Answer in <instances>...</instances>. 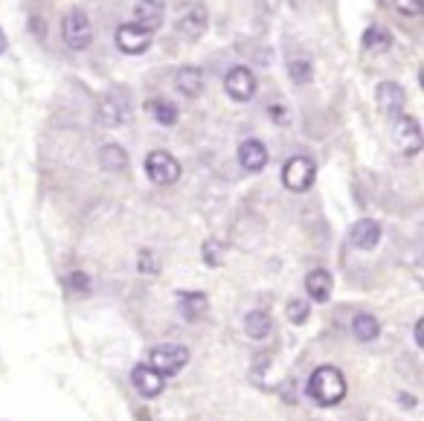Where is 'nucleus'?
<instances>
[{"label":"nucleus","instance_id":"f257e3e1","mask_svg":"<svg viewBox=\"0 0 424 421\" xmlns=\"http://www.w3.org/2000/svg\"><path fill=\"white\" fill-rule=\"evenodd\" d=\"M305 392L317 407H337L346 398V375L332 366V363H323L311 372L308 384H305Z\"/></svg>","mask_w":424,"mask_h":421},{"label":"nucleus","instance_id":"f03ea898","mask_svg":"<svg viewBox=\"0 0 424 421\" xmlns=\"http://www.w3.org/2000/svg\"><path fill=\"white\" fill-rule=\"evenodd\" d=\"M189 358L192 355H189V348H186L183 343H157V346H151L146 363L157 372V375L175 378V375H180V372L186 369Z\"/></svg>","mask_w":424,"mask_h":421},{"label":"nucleus","instance_id":"7ed1b4c3","mask_svg":"<svg viewBox=\"0 0 424 421\" xmlns=\"http://www.w3.org/2000/svg\"><path fill=\"white\" fill-rule=\"evenodd\" d=\"M314 177H317V166H314V160L305 154H294L285 166H282V186H285L288 192H297V195L308 192Z\"/></svg>","mask_w":424,"mask_h":421},{"label":"nucleus","instance_id":"20e7f679","mask_svg":"<svg viewBox=\"0 0 424 421\" xmlns=\"http://www.w3.org/2000/svg\"><path fill=\"white\" fill-rule=\"evenodd\" d=\"M96 120L105 128H120V125L131 122V99L120 90L105 93L99 99V108H96Z\"/></svg>","mask_w":424,"mask_h":421},{"label":"nucleus","instance_id":"39448f33","mask_svg":"<svg viewBox=\"0 0 424 421\" xmlns=\"http://www.w3.org/2000/svg\"><path fill=\"white\" fill-rule=\"evenodd\" d=\"M61 38L70 50H87L93 41V27L82 9H70L61 20Z\"/></svg>","mask_w":424,"mask_h":421},{"label":"nucleus","instance_id":"423d86ee","mask_svg":"<svg viewBox=\"0 0 424 421\" xmlns=\"http://www.w3.org/2000/svg\"><path fill=\"white\" fill-rule=\"evenodd\" d=\"M180 163L177 157H172L169 151H163V149H154L149 157H146V175L151 183L157 186H172L180 180Z\"/></svg>","mask_w":424,"mask_h":421},{"label":"nucleus","instance_id":"0eeeda50","mask_svg":"<svg viewBox=\"0 0 424 421\" xmlns=\"http://www.w3.org/2000/svg\"><path fill=\"white\" fill-rule=\"evenodd\" d=\"M113 41H116V46H120V53H125V56H143L151 46V41H154V32L137 27V23L131 20V23H120V27H116Z\"/></svg>","mask_w":424,"mask_h":421},{"label":"nucleus","instance_id":"6e6552de","mask_svg":"<svg viewBox=\"0 0 424 421\" xmlns=\"http://www.w3.org/2000/svg\"><path fill=\"white\" fill-rule=\"evenodd\" d=\"M392 139H395V146L401 149L404 154H418L421 146H424V137H421V125L416 116L410 113H401V116H395V122H392Z\"/></svg>","mask_w":424,"mask_h":421},{"label":"nucleus","instance_id":"1a4fd4ad","mask_svg":"<svg viewBox=\"0 0 424 421\" xmlns=\"http://www.w3.org/2000/svg\"><path fill=\"white\" fill-rule=\"evenodd\" d=\"M224 90H227V96L235 99V102H250L256 96V76H253V70L244 67V64L230 67L227 76H224Z\"/></svg>","mask_w":424,"mask_h":421},{"label":"nucleus","instance_id":"9d476101","mask_svg":"<svg viewBox=\"0 0 424 421\" xmlns=\"http://www.w3.org/2000/svg\"><path fill=\"white\" fill-rule=\"evenodd\" d=\"M375 102H378V111H381L384 116L395 120V116L404 113L407 93H404L401 84H395V82H381L378 87H375Z\"/></svg>","mask_w":424,"mask_h":421},{"label":"nucleus","instance_id":"9b49d317","mask_svg":"<svg viewBox=\"0 0 424 421\" xmlns=\"http://www.w3.org/2000/svg\"><path fill=\"white\" fill-rule=\"evenodd\" d=\"M206 23H209V15H206V6L204 4H189L177 12V30L183 38L189 41H198L204 32H206Z\"/></svg>","mask_w":424,"mask_h":421},{"label":"nucleus","instance_id":"f8f14e48","mask_svg":"<svg viewBox=\"0 0 424 421\" xmlns=\"http://www.w3.org/2000/svg\"><path fill=\"white\" fill-rule=\"evenodd\" d=\"M131 387L137 395H143V398H157V395L166 389V378L157 375L149 363H137L131 369Z\"/></svg>","mask_w":424,"mask_h":421},{"label":"nucleus","instance_id":"ddd939ff","mask_svg":"<svg viewBox=\"0 0 424 421\" xmlns=\"http://www.w3.org/2000/svg\"><path fill=\"white\" fill-rule=\"evenodd\" d=\"M268 160H270V154H268V146L262 139L250 137L244 143H239V166L244 172H262L268 166Z\"/></svg>","mask_w":424,"mask_h":421},{"label":"nucleus","instance_id":"4468645a","mask_svg":"<svg viewBox=\"0 0 424 421\" xmlns=\"http://www.w3.org/2000/svg\"><path fill=\"white\" fill-rule=\"evenodd\" d=\"M381 241V224L375 218H361L349 230V244L358 250H375Z\"/></svg>","mask_w":424,"mask_h":421},{"label":"nucleus","instance_id":"2eb2a0df","mask_svg":"<svg viewBox=\"0 0 424 421\" xmlns=\"http://www.w3.org/2000/svg\"><path fill=\"white\" fill-rule=\"evenodd\" d=\"M163 18H166V0H137L134 6V23L149 32L160 30Z\"/></svg>","mask_w":424,"mask_h":421},{"label":"nucleus","instance_id":"dca6fc26","mask_svg":"<svg viewBox=\"0 0 424 421\" xmlns=\"http://www.w3.org/2000/svg\"><path fill=\"white\" fill-rule=\"evenodd\" d=\"M177 311L186 322H198L209 311V296L204 291H180L177 294Z\"/></svg>","mask_w":424,"mask_h":421},{"label":"nucleus","instance_id":"f3484780","mask_svg":"<svg viewBox=\"0 0 424 421\" xmlns=\"http://www.w3.org/2000/svg\"><path fill=\"white\" fill-rule=\"evenodd\" d=\"M175 87H177L180 96L198 99L201 93H204V70H201V67H192V64L180 67L177 73H175Z\"/></svg>","mask_w":424,"mask_h":421},{"label":"nucleus","instance_id":"a211bd4d","mask_svg":"<svg viewBox=\"0 0 424 421\" xmlns=\"http://www.w3.org/2000/svg\"><path fill=\"white\" fill-rule=\"evenodd\" d=\"M305 291H308V299H314V302H328L335 291V276L325 268H314L305 276Z\"/></svg>","mask_w":424,"mask_h":421},{"label":"nucleus","instance_id":"6ab92c4d","mask_svg":"<svg viewBox=\"0 0 424 421\" xmlns=\"http://www.w3.org/2000/svg\"><path fill=\"white\" fill-rule=\"evenodd\" d=\"M244 334L256 343H265L273 334V317L265 308H253L244 314Z\"/></svg>","mask_w":424,"mask_h":421},{"label":"nucleus","instance_id":"aec40b11","mask_svg":"<svg viewBox=\"0 0 424 421\" xmlns=\"http://www.w3.org/2000/svg\"><path fill=\"white\" fill-rule=\"evenodd\" d=\"M146 108H149V113L154 116V122H157V125H163V128H172V125H177V120H180L177 105H175L172 99H166V96L151 99Z\"/></svg>","mask_w":424,"mask_h":421},{"label":"nucleus","instance_id":"412c9836","mask_svg":"<svg viewBox=\"0 0 424 421\" xmlns=\"http://www.w3.org/2000/svg\"><path fill=\"white\" fill-rule=\"evenodd\" d=\"M351 334H355V340H361V343L378 340V334H381V322H378V317L369 314V311L355 314V320H351Z\"/></svg>","mask_w":424,"mask_h":421},{"label":"nucleus","instance_id":"4be33fe9","mask_svg":"<svg viewBox=\"0 0 424 421\" xmlns=\"http://www.w3.org/2000/svg\"><path fill=\"white\" fill-rule=\"evenodd\" d=\"M363 50L372 53V56H381V53H389V46H392V35L387 27H366L363 30Z\"/></svg>","mask_w":424,"mask_h":421},{"label":"nucleus","instance_id":"5701e85b","mask_svg":"<svg viewBox=\"0 0 424 421\" xmlns=\"http://www.w3.org/2000/svg\"><path fill=\"white\" fill-rule=\"evenodd\" d=\"M99 163L105 172H123L128 166V151L120 143H108L99 149Z\"/></svg>","mask_w":424,"mask_h":421},{"label":"nucleus","instance_id":"b1692460","mask_svg":"<svg viewBox=\"0 0 424 421\" xmlns=\"http://www.w3.org/2000/svg\"><path fill=\"white\" fill-rule=\"evenodd\" d=\"M224 253H227V244L221 239H206L204 247H201V256H204L206 268H221L224 265Z\"/></svg>","mask_w":424,"mask_h":421},{"label":"nucleus","instance_id":"393cba45","mask_svg":"<svg viewBox=\"0 0 424 421\" xmlns=\"http://www.w3.org/2000/svg\"><path fill=\"white\" fill-rule=\"evenodd\" d=\"M311 73H314V70H311V61L308 58H305V56H297V58H291L288 61V76H291V82L294 84H308L311 82Z\"/></svg>","mask_w":424,"mask_h":421},{"label":"nucleus","instance_id":"a878e982","mask_svg":"<svg viewBox=\"0 0 424 421\" xmlns=\"http://www.w3.org/2000/svg\"><path fill=\"white\" fill-rule=\"evenodd\" d=\"M64 282H67V288L73 291L76 296H90V294H93V279H90L85 270H70V273L64 276Z\"/></svg>","mask_w":424,"mask_h":421},{"label":"nucleus","instance_id":"bb28decb","mask_svg":"<svg viewBox=\"0 0 424 421\" xmlns=\"http://www.w3.org/2000/svg\"><path fill=\"white\" fill-rule=\"evenodd\" d=\"M285 314H288V320H291L294 325H305V322H308V317H311V306H308V299H299V296L288 299Z\"/></svg>","mask_w":424,"mask_h":421},{"label":"nucleus","instance_id":"cd10ccee","mask_svg":"<svg viewBox=\"0 0 424 421\" xmlns=\"http://www.w3.org/2000/svg\"><path fill=\"white\" fill-rule=\"evenodd\" d=\"M137 273L139 276H157L160 273V262H157L154 250H139V256H137Z\"/></svg>","mask_w":424,"mask_h":421},{"label":"nucleus","instance_id":"c85d7f7f","mask_svg":"<svg viewBox=\"0 0 424 421\" xmlns=\"http://www.w3.org/2000/svg\"><path fill=\"white\" fill-rule=\"evenodd\" d=\"M392 6L401 12V15H407V18H418V15L424 12L421 0H392Z\"/></svg>","mask_w":424,"mask_h":421},{"label":"nucleus","instance_id":"c756f323","mask_svg":"<svg viewBox=\"0 0 424 421\" xmlns=\"http://www.w3.org/2000/svg\"><path fill=\"white\" fill-rule=\"evenodd\" d=\"M268 111H270V120H273L276 125H288V122H291V111H288V108H282V105H270Z\"/></svg>","mask_w":424,"mask_h":421},{"label":"nucleus","instance_id":"7c9ffc66","mask_svg":"<svg viewBox=\"0 0 424 421\" xmlns=\"http://www.w3.org/2000/svg\"><path fill=\"white\" fill-rule=\"evenodd\" d=\"M398 404H404L407 410H413V407H416V398H413V395H407V392H398Z\"/></svg>","mask_w":424,"mask_h":421},{"label":"nucleus","instance_id":"2f4dec72","mask_svg":"<svg viewBox=\"0 0 424 421\" xmlns=\"http://www.w3.org/2000/svg\"><path fill=\"white\" fill-rule=\"evenodd\" d=\"M421 322H424V320H416V329H413V337H416V348H424V340H421Z\"/></svg>","mask_w":424,"mask_h":421},{"label":"nucleus","instance_id":"473e14b6","mask_svg":"<svg viewBox=\"0 0 424 421\" xmlns=\"http://www.w3.org/2000/svg\"><path fill=\"white\" fill-rule=\"evenodd\" d=\"M4 50H6V35L0 32V53H4Z\"/></svg>","mask_w":424,"mask_h":421}]
</instances>
